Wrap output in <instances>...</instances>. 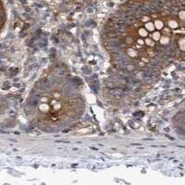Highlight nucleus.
I'll use <instances>...</instances> for the list:
<instances>
[{
  "mask_svg": "<svg viewBox=\"0 0 185 185\" xmlns=\"http://www.w3.org/2000/svg\"><path fill=\"white\" fill-rule=\"evenodd\" d=\"M155 27L157 28V29H160V28L163 27V22H161V21H155Z\"/></svg>",
  "mask_w": 185,
  "mask_h": 185,
  "instance_id": "obj_1",
  "label": "nucleus"
},
{
  "mask_svg": "<svg viewBox=\"0 0 185 185\" xmlns=\"http://www.w3.org/2000/svg\"><path fill=\"white\" fill-rule=\"evenodd\" d=\"M169 26L172 28H175L178 26V23L176 22V21H170V22H169Z\"/></svg>",
  "mask_w": 185,
  "mask_h": 185,
  "instance_id": "obj_2",
  "label": "nucleus"
},
{
  "mask_svg": "<svg viewBox=\"0 0 185 185\" xmlns=\"http://www.w3.org/2000/svg\"><path fill=\"white\" fill-rule=\"evenodd\" d=\"M180 47H181V49L185 50V39H182L180 41Z\"/></svg>",
  "mask_w": 185,
  "mask_h": 185,
  "instance_id": "obj_3",
  "label": "nucleus"
},
{
  "mask_svg": "<svg viewBox=\"0 0 185 185\" xmlns=\"http://www.w3.org/2000/svg\"><path fill=\"white\" fill-rule=\"evenodd\" d=\"M146 27L148 28V30H150V31L154 30V26H153L152 23H147V24H146Z\"/></svg>",
  "mask_w": 185,
  "mask_h": 185,
  "instance_id": "obj_4",
  "label": "nucleus"
},
{
  "mask_svg": "<svg viewBox=\"0 0 185 185\" xmlns=\"http://www.w3.org/2000/svg\"><path fill=\"white\" fill-rule=\"evenodd\" d=\"M180 18H182V20H185V11H181L180 13Z\"/></svg>",
  "mask_w": 185,
  "mask_h": 185,
  "instance_id": "obj_5",
  "label": "nucleus"
},
{
  "mask_svg": "<svg viewBox=\"0 0 185 185\" xmlns=\"http://www.w3.org/2000/svg\"><path fill=\"white\" fill-rule=\"evenodd\" d=\"M168 42H169V40L166 39V38H162V39H161V43H162V44H166Z\"/></svg>",
  "mask_w": 185,
  "mask_h": 185,
  "instance_id": "obj_6",
  "label": "nucleus"
},
{
  "mask_svg": "<svg viewBox=\"0 0 185 185\" xmlns=\"http://www.w3.org/2000/svg\"><path fill=\"white\" fill-rule=\"evenodd\" d=\"M154 38H155V40L158 39V38H159V32H155V34H154Z\"/></svg>",
  "mask_w": 185,
  "mask_h": 185,
  "instance_id": "obj_7",
  "label": "nucleus"
}]
</instances>
